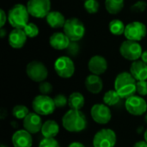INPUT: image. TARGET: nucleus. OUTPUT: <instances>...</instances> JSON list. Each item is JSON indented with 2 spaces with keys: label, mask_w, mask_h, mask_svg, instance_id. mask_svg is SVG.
<instances>
[{
  "label": "nucleus",
  "mask_w": 147,
  "mask_h": 147,
  "mask_svg": "<svg viewBox=\"0 0 147 147\" xmlns=\"http://www.w3.org/2000/svg\"><path fill=\"white\" fill-rule=\"evenodd\" d=\"M63 127L70 133H79L87 127V119L81 110L70 109L62 118Z\"/></svg>",
  "instance_id": "obj_1"
},
{
  "label": "nucleus",
  "mask_w": 147,
  "mask_h": 147,
  "mask_svg": "<svg viewBox=\"0 0 147 147\" xmlns=\"http://www.w3.org/2000/svg\"><path fill=\"white\" fill-rule=\"evenodd\" d=\"M136 79L130 72L122 71L119 73L115 80V90L121 98H128L136 92Z\"/></svg>",
  "instance_id": "obj_2"
},
{
  "label": "nucleus",
  "mask_w": 147,
  "mask_h": 147,
  "mask_svg": "<svg viewBox=\"0 0 147 147\" xmlns=\"http://www.w3.org/2000/svg\"><path fill=\"white\" fill-rule=\"evenodd\" d=\"M29 21V13L27 6L17 3L8 12V22L14 28L23 29Z\"/></svg>",
  "instance_id": "obj_3"
},
{
  "label": "nucleus",
  "mask_w": 147,
  "mask_h": 147,
  "mask_svg": "<svg viewBox=\"0 0 147 147\" xmlns=\"http://www.w3.org/2000/svg\"><path fill=\"white\" fill-rule=\"evenodd\" d=\"M64 33L71 41L77 42L80 40L85 34V27L83 22L76 17H71L66 20L63 28Z\"/></svg>",
  "instance_id": "obj_4"
},
{
  "label": "nucleus",
  "mask_w": 147,
  "mask_h": 147,
  "mask_svg": "<svg viewBox=\"0 0 147 147\" xmlns=\"http://www.w3.org/2000/svg\"><path fill=\"white\" fill-rule=\"evenodd\" d=\"M32 108L40 115H49L54 112L56 106L53 98L46 95H39L34 98Z\"/></svg>",
  "instance_id": "obj_5"
},
{
  "label": "nucleus",
  "mask_w": 147,
  "mask_h": 147,
  "mask_svg": "<svg viewBox=\"0 0 147 147\" xmlns=\"http://www.w3.org/2000/svg\"><path fill=\"white\" fill-rule=\"evenodd\" d=\"M120 53L127 60L136 61L141 58L143 51L140 44L138 41L127 40L121 43L120 47Z\"/></svg>",
  "instance_id": "obj_6"
},
{
  "label": "nucleus",
  "mask_w": 147,
  "mask_h": 147,
  "mask_svg": "<svg viewBox=\"0 0 147 147\" xmlns=\"http://www.w3.org/2000/svg\"><path fill=\"white\" fill-rule=\"evenodd\" d=\"M26 73L32 81L36 83L44 82L48 76L47 68L42 62L38 60H33L27 65Z\"/></svg>",
  "instance_id": "obj_7"
},
{
  "label": "nucleus",
  "mask_w": 147,
  "mask_h": 147,
  "mask_svg": "<svg viewBox=\"0 0 147 147\" xmlns=\"http://www.w3.org/2000/svg\"><path fill=\"white\" fill-rule=\"evenodd\" d=\"M54 70L57 75L62 78H70L75 72V65L68 56H61L54 62Z\"/></svg>",
  "instance_id": "obj_8"
},
{
  "label": "nucleus",
  "mask_w": 147,
  "mask_h": 147,
  "mask_svg": "<svg viewBox=\"0 0 147 147\" xmlns=\"http://www.w3.org/2000/svg\"><path fill=\"white\" fill-rule=\"evenodd\" d=\"M27 8L30 16L35 18H44L51 9L50 0H28Z\"/></svg>",
  "instance_id": "obj_9"
},
{
  "label": "nucleus",
  "mask_w": 147,
  "mask_h": 147,
  "mask_svg": "<svg viewBox=\"0 0 147 147\" xmlns=\"http://www.w3.org/2000/svg\"><path fill=\"white\" fill-rule=\"evenodd\" d=\"M116 134L114 130L104 128L98 131L93 138L94 147H115L116 144Z\"/></svg>",
  "instance_id": "obj_10"
},
{
  "label": "nucleus",
  "mask_w": 147,
  "mask_h": 147,
  "mask_svg": "<svg viewBox=\"0 0 147 147\" xmlns=\"http://www.w3.org/2000/svg\"><path fill=\"white\" fill-rule=\"evenodd\" d=\"M147 34L146 26L141 22H132L126 25L124 35L127 40L140 41L146 37Z\"/></svg>",
  "instance_id": "obj_11"
},
{
  "label": "nucleus",
  "mask_w": 147,
  "mask_h": 147,
  "mask_svg": "<svg viewBox=\"0 0 147 147\" xmlns=\"http://www.w3.org/2000/svg\"><path fill=\"white\" fill-rule=\"evenodd\" d=\"M125 107L130 115L135 116L143 115L147 111L146 101L139 96H132L127 98Z\"/></svg>",
  "instance_id": "obj_12"
},
{
  "label": "nucleus",
  "mask_w": 147,
  "mask_h": 147,
  "mask_svg": "<svg viewBox=\"0 0 147 147\" xmlns=\"http://www.w3.org/2000/svg\"><path fill=\"white\" fill-rule=\"evenodd\" d=\"M90 115L93 121L98 124H108L112 118V114L109 106L104 103H97L92 106Z\"/></svg>",
  "instance_id": "obj_13"
},
{
  "label": "nucleus",
  "mask_w": 147,
  "mask_h": 147,
  "mask_svg": "<svg viewBox=\"0 0 147 147\" xmlns=\"http://www.w3.org/2000/svg\"><path fill=\"white\" fill-rule=\"evenodd\" d=\"M42 120L40 115L34 113H29L26 118L23 120V127L31 134H36L42 128Z\"/></svg>",
  "instance_id": "obj_14"
},
{
  "label": "nucleus",
  "mask_w": 147,
  "mask_h": 147,
  "mask_svg": "<svg viewBox=\"0 0 147 147\" xmlns=\"http://www.w3.org/2000/svg\"><path fill=\"white\" fill-rule=\"evenodd\" d=\"M88 69L91 74L102 75L108 69V62L106 59L101 55H95L91 57L88 62Z\"/></svg>",
  "instance_id": "obj_15"
},
{
  "label": "nucleus",
  "mask_w": 147,
  "mask_h": 147,
  "mask_svg": "<svg viewBox=\"0 0 147 147\" xmlns=\"http://www.w3.org/2000/svg\"><path fill=\"white\" fill-rule=\"evenodd\" d=\"M11 142L14 147H32V134L25 129L18 130L13 134Z\"/></svg>",
  "instance_id": "obj_16"
},
{
  "label": "nucleus",
  "mask_w": 147,
  "mask_h": 147,
  "mask_svg": "<svg viewBox=\"0 0 147 147\" xmlns=\"http://www.w3.org/2000/svg\"><path fill=\"white\" fill-rule=\"evenodd\" d=\"M27 34L23 29L14 28L9 34L8 41L9 46L14 49H20L23 47L27 41Z\"/></svg>",
  "instance_id": "obj_17"
},
{
  "label": "nucleus",
  "mask_w": 147,
  "mask_h": 147,
  "mask_svg": "<svg viewBox=\"0 0 147 147\" xmlns=\"http://www.w3.org/2000/svg\"><path fill=\"white\" fill-rule=\"evenodd\" d=\"M49 44L55 50H65L70 46L71 40L65 33L56 32L50 36Z\"/></svg>",
  "instance_id": "obj_18"
},
{
  "label": "nucleus",
  "mask_w": 147,
  "mask_h": 147,
  "mask_svg": "<svg viewBox=\"0 0 147 147\" xmlns=\"http://www.w3.org/2000/svg\"><path fill=\"white\" fill-rule=\"evenodd\" d=\"M130 73L136 81L147 80V64L142 60L134 61L130 66Z\"/></svg>",
  "instance_id": "obj_19"
},
{
  "label": "nucleus",
  "mask_w": 147,
  "mask_h": 147,
  "mask_svg": "<svg viewBox=\"0 0 147 147\" xmlns=\"http://www.w3.org/2000/svg\"><path fill=\"white\" fill-rule=\"evenodd\" d=\"M85 87L92 94H99L103 88L102 79L98 75L90 74L85 78Z\"/></svg>",
  "instance_id": "obj_20"
},
{
  "label": "nucleus",
  "mask_w": 147,
  "mask_h": 147,
  "mask_svg": "<svg viewBox=\"0 0 147 147\" xmlns=\"http://www.w3.org/2000/svg\"><path fill=\"white\" fill-rule=\"evenodd\" d=\"M47 24L53 28H64L66 19L64 15L59 11H50L46 17Z\"/></svg>",
  "instance_id": "obj_21"
},
{
  "label": "nucleus",
  "mask_w": 147,
  "mask_h": 147,
  "mask_svg": "<svg viewBox=\"0 0 147 147\" xmlns=\"http://www.w3.org/2000/svg\"><path fill=\"white\" fill-rule=\"evenodd\" d=\"M59 132V127L55 121L48 120L45 121L42 125L41 134L44 138L53 139L55 138Z\"/></svg>",
  "instance_id": "obj_22"
},
{
  "label": "nucleus",
  "mask_w": 147,
  "mask_h": 147,
  "mask_svg": "<svg viewBox=\"0 0 147 147\" xmlns=\"http://www.w3.org/2000/svg\"><path fill=\"white\" fill-rule=\"evenodd\" d=\"M84 96L80 92H73L69 96L68 105L71 109L80 110L84 106Z\"/></svg>",
  "instance_id": "obj_23"
},
{
  "label": "nucleus",
  "mask_w": 147,
  "mask_h": 147,
  "mask_svg": "<svg viewBox=\"0 0 147 147\" xmlns=\"http://www.w3.org/2000/svg\"><path fill=\"white\" fill-rule=\"evenodd\" d=\"M125 0H105V8L111 15L119 14L124 8Z\"/></svg>",
  "instance_id": "obj_24"
},
{
  "label": "nucleus",
  "mask_w": 147,
  "mask_h": 147,
  "mask_svg": "<svg viewBox=\"0 0 147 147\" xmlns=\"http://www.w3.org/2000/svg\"><path fill=\"white\" fill-rule=\"evenodd\" d=\"M109 31L114 35H121L125 32L126 25L121 20L119 19H114L109 22Z\"/></svg>",
  "instance_id": "obj_25"
},
{
  "label": "nucleus",
  "mask_w": 147,
  "mask_h": 147,
  "mask_svg": "<svg viewBox=\"0 0 147 147\" xmlns=\"http://www.w3.org/2000/svg\"><path fill=\"white\" fill-rule=\"evenodd\" d=\"M121 98V97L119 96V94L115 90H111L107 91L104 94L103 102L107 106H115V104H117L120 102Z\"/></svg>",
  "instance_id": "obj_26"
},
{
  "label": "nucleus",
  "mask_w": 147,
  "mask_h": 147,
  "mask_svg": "<svg viewBox=\"0 0 147 147\" xmlns=\"http://www.w3.org/2000/svg\"><path fill=\"white\" fill-rule=\"evenodd\" d=\"M29 114L28 109L24 105H16L12 109V115L16 119L24 120L26 116Z\"/></svg>",
  "instance_id": "obj_27"
},
{
  "label": "nucleus",
  "mask_w": 147,
  "mask_h": 147,
  "mask_svg": "<svg viewBox=\"0 0 147 147\" xmlns=\"http://www.w3.org/2000/svg\"><path fill=\"white\" fill-rule=\"evenodd\" d=\"M84 7L89 14H96L99 10V2L97 0H85Z\"/></svg>",
  "instance_id": "obj_28"
},
{
  "label": "nucleus",
  "mask_w": 147,
  "mask_h": 147,
  "mask_svg": "<svg viewBox=\"0 0 147 147\" xmlns=\"http://www.w3.org/2000/svg\"><path fill=\"white\" fill-rule=\"evenodd\" d=\"M23 30L27 34V36L29 38H34L39 34V28L37 27L36 24L33 22H28L26 25V27L23 28Z\"/></svg>",
  "instance_id": "obj_29"
},
{
  "label": "nucleus",
  "mask_w": 147,
  "mask_h": 147,
  "mask_svg": "<svg viewBox=\"0 0 147 147\" xmlns=\"http://www.w3.org/2000/svg\"><path fill=\"white\" fill-rule=\"evenodd\" d=\"M56 108H64L68 104V98L63 94H58L53 98Z\"/></svg>",
  "instance_id": "obj_30"
},
{
  "label": "nucleus",
  "mask_w": 147,
  "mask_h": 147,
  "mask_svg": "<svg viewBox=\"0 0 147 147\" xmlns=\"http://www.w3.org/2000/svg\"><path fill=\"white\" fill-rule=\"evenodd\" d=\"M39 91L40 92V95L48 96V94L53 91V85L48 82H41L39 84Z\"/></svg>",
  "instance_id": "obj_31"
},
{
  "label": "nucleus",
  "mask_w": 147,
  "mask_h": 147,
  "mask_svg": "<svg viewBox=\"0 0 147 147\" xmlns=\"http://www.w3.org/2000/svg\"><path fill=\"white\" fill-rule=\"evenodd\" d=\"M146 3L145 1H138L131 6V11L134 13H142L146 9Z\"/></svg>",
  "instance_id": "obj_32"
},
{
  "label": "nucleus",
  "mask_w": 147,
  "mask_h": 147,
  "mask_svg": "<svg viewBox=\"0 0 147 147\" xmlns=\"http://www.w3.org/2000/svg\"><path fill=\"white\" fill-rule=\"evenodd\" d=\"M39 147H60L59 142L54 139L44 138L39 144Z\"/></svg>",
  "instance_id": "obj_33"
},
{
  "label": "nucleus",
  "mask_w": 147,
  "mask_h": 147,
  "mask_svg": "<svg viewBox=\"0 0 147 147\" xmlns=\"http://www.w3.org/2000/svg\"><path fill=\"white\" fill-rule=\"evenodd\" d=\"M136 92L140 96L147 95V81H137L136 84Z\"/></svg>",
  "instance_id": "obj_34"
},
{
  "label": "nucleus",
  "mask_w": 147,
  "mask_h": 147,
  "mask_svg": "<svg viewBox=\"0 0 147 147\" xmlns=\"http://www.w3.org/2000/svg\"><path fill=\"white\" fill-rule=\"evenodd\" d=\"M7 20H8V16L6 15L5 11L3 9H0V26H1V28H3Z\"/></svg>",
  "instance_id": "obj_35"
},
{
  "label": "nucleus",
  "mask_w": 147,
  "mask_h": 147,
  "mask_svg": "<svg viewBox=\"0 0 147 147\" xmlns=\"http://www.w3.org/2000/svg\"><path fill=\"white\" fill-rule=\"evenodd\" d=\"M78 45L76 43V42H73V41H71V44H70V46L68 47V48H67V50H68V52H70V53H72V51H73V55H75L77 53H78Z\"/></svg>",
  "instance_id": "obj_36"
},
{
  "label": "nucleus",
  "mask_w": 147,
  "mask_h": 147,
  "mask_svg": "<svg viewBox=\"0 0 147 147\" xmlns=\"http://www.w3.org/2000/svg\"><path fill=\"white\" fill-rule=\"evenodd\" d=\"M134 147H147V142L146 140L138 141L134 144Z\"/></svg>",
  "instance_id": "obj_37"
},
{
  "label": "nucleus",
  "mask_w": 147,
  "mask_h": 147,
  "mask_svg": "<svg viewBox=\"0 0 147 147\" xmlns=\"http://www.w3.org/2000/svg\"><path fill=\"white\" fill-rule=\"evenodd\" d=\"M68 147H85L82 143H80V142H72V143H71Z\"/></svg>",
  "instance_id": "obj_38"
},
{
  "label": "nucleus",
  "mask_w": 147,
  "mask_h": 147,
  "mask_svg": "<svg viewBox=\"0 0 147 147\" xmlns=\"http://www.w3.org/2000/svg\"><path fill=\"white\" fill-rule=\"evenodd\" d=\"M141 60L143 62H145L146 64H147V50H146L145 52H143V53L141 55Z\"/></svg>",
  "instance_id": "obj_39"
},
{
  "label": "nucleus",
  "mask_w": 147,
  "mask_h": 147,
  "mask_svg": "<svg viewBox=\"0 0 147 147\" xmlns=\"http://www.w3.org/2000/svg\"><path fill=\"white\" fill-rule=\"evenodd\" d=\"M5 35H6V30L3 29V28H1V29H0V37L1 38H4Z\"/></svg>",
  "instance_id": "obj_40"
},
{
  "label": "nucleus",
  "mask_w": 147,
  "mask_h": 147,
  "mask_svg": "<svg viewBox=\"0 0 147 147\" xmlns=\"http://www.w3.org/2000/svg\"><path fill=\"white\" fill-rule=\"evenodd\" d=\"M144 139H145V140L147 142V129L146 130L145 134H144Z\"/></svg>",
  "instance_id": "obj_41"
},
{
  "label": "nucleus",
  "mask_w": 147,
  "mask_h": 147,
  "mask_svg": "<svg viewBox=\"0 0 147 147\" xmlns=\"http://www.w3.org/2000/svg\"><path fill=\"white\" fill-rule=\"evenodd\" d=\"M145 121H146V123L147 124V112L145 114Z\"/></svg>",
  "instance_id": "obj_42"
},
{
  "label": "nucleus",
  "mask_w": 147,
  "mask_h": 147,
  "mask_svg": "<svg viewBox=\"0 0 147 147\" xmlns=\"http://www.w3.org/2000/svg\"><path fill=\"white\" fill-rule=\"evenodd\" d=\"M1 147H7V146H5L4 145H2V146H1Z\"/></svg>",
  "instance_id": "obj_43"
},
{
  "label": "nucleus",
  "mask_w": 147,
  "mask_h": 147,
  "mask_svg": "<svg viewBox=\"0 0 147 147\" xmlns=\"http://www.w3.org/2000/svg\"><path fill=\"white\" fill-rule=\"evenodd\" d=\"M84 1H85V0H84Z\"/></svg>",
  "instance_id": "obj_44"
}]
</instances>
